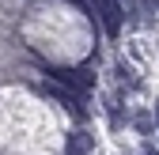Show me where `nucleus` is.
<instances>
[{
	"mask_svg": "<svg viewBox=\"0 0 159 155\" xmlns=\"http://www.w3.org/2000/svg\"><path fill=\"white\" fill-rule=\"evenodd\" d=\"M155 121H159V110H155Z\"/></svg>",
	"mask_w": 159,
	"mask_h": 155,
	"instance_id": "1",
	"label": "nucleus"
}]
</instances>
